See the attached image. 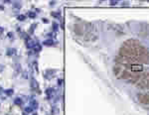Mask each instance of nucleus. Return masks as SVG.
Segmentation results:
<instances>
[{
    "instance_id": "1",
    "label": "nucleus",
    "mask_w": 149,
    "mask_h": 115,
    "mask_svg": "<svg viewBox=\"0 0 149 115\" xmlns=\"http://www.w3.org/2000/svg\"><path fill=\"white\" fill-rule=\"evenodd\" d=\"M36 43H37V41H35L34 39H32L31 37H26V39H25V45H26V47L28 49L33 50V48H34Z\"/></svg>"
},
{
    "instance_id": "2",
    "label": "nucleus",
    "mask_w": 149,
    "mask_h": 115,
    "mask_svg": "<svg viewBox=\"0 0 149 115\" xmlns=\"http://www.w3.org/2000/svg\"><path fill=\"white\" fill-rule=\"evenodd\" d=\"M138 100L143 103V104H149V94H143V93H139L138 94Z\"/></svg>"
},
{
    "instance_id": "3",
    "label": "nucleus",
    "mask_w": 149,
    "mask_h": 115,
    "mask_svg": "<svg viewBox=\"0 0 149 115\" xmlns=\"http://www.w3.org/2000/svg\"><path fill=\"white\" fill-rule=\"evenodd\" d=\"M46 95H47V98L48 99H51L53 96L55 95V89L52 87H49L46 89Z\"/></svg>"
},
{
    "instance_id": "4",
    "label": "nucleus",
    "mask_w": 149,
    "mask_h": 115,
    "mask_svg": "<svg viewBox=\"0 0 149 115\" xmlns=\"http://www.w3.org/2000/svg\"><path fill=\"white\" fill-rule=\"evenodd\" d=\"M30 107L33 108V109H37L38 108V102L36 99H34V98H32V99L30 100Z\"/></svg>"
},
{
    "instance_id": "5",
    "label": "nucleus",
    "mask_w": 149,
    "mask_h": 115,
    "mask_svg": "<svg viewBox=\"0 0 149 115\" xmlns=\"http://www.w3.org/2000/svg\"><path fill=\"white\" fill-rule=\"evenodd\" d=\"M53 43H54V40H52V39H47V40L44 41V44L45 45H48V46L53 45Z\"/></svg>"
},
{
    "instance_id": "6",
    "label": "nucleus",
    "mask_w": 149,
    "mask_h": 115,
    "mask_svg": "<svg viewBox=\"0 0 149 115\" xmlns=\"http://www.w3.org/2000/svg\"><path fill=\"white\" fill-rule=\"evenodd\" d=\"M14 102H15V104H17V105H21V104L23 103L22 99H21V98H19V97H17V98L14 100Z\"/></svg>"
},
{
    "instance_id": "7",
    "label": "nucleus",
    "mask_w": 149,
    "mask_h": 115,
    "mask_svg": "<svg viewBox=\"0 0 149 115\" xmlns=\"http://www.w3.org/2000/svg\"><path fill=\"white\" fill-rule=\"evenodd\" d=\"M25 111H26V113H32L34 111V109L31 108L30 106H28V107H25Z\"/></svg>"
},
{
    "instance_id": "8",
    "label": "nucleus",
    "mask_w": 149,
    "mask_h": 115,
    "mask_svg": "<svg viewBox=\"0 0 149 115\" xmlns=\"http://www.w3.org/2000/svg\"><path fill=\"white\" fill-rule=\"evenodd\" d=\"M16 51H15L14 49H9L7 51V56H9V57H11L12 56V53H15Z\"/></svg>"
},
{
    "instance_id": "9",
    "label": "nucleus",
    "mask_w": 149,
    "mask_h": 115,
    "mask_svg": "<svg viewBox=\"0 0 149 115\" xmlns=\"http://www.w3.org/2000/svg\"><path fill=\"white\" fill-rule=\"evenodd\" d=\"M17 19H18V20H20V21H24V20L26 19V16L25 15H19V16H17Z\"/></svg>"
},
{
    "instance_id": "10",
    "label": "nucleus",
    "mask_w": 149,
    "mask_h": 115,
    "mask_svg": "<svg viewBox=\"0 0 149 115\" xmlns=\"http://www.w3.org/2000/svg\"><path fill=\"white\" fill-rule=\"evenodd\" d=\"M53 30H54V32H57L58 31V24L56 23V22L53 23Z\"/></svg>"
},
{
    "instance_id": "11",
    "label": "nucleus",
    "mask_w": 149,
    "mask_h": 115,
    "mask_svg": "<svg viewBox=\"0 0 149 115\" xmlns=\"http://www.w3.org/2000/svg\"><path fill=\"white\" fill-rule=\"evenodd\" d=\"M6 92V94H7L8 96H11L12 94H13V89H9V90H5Z\"/></svg>"
},
{
    "instance_id": "12",
    "label": "nucleus",
    "mask_w": 149,
    "mask_h": 115,
    "mask_svg": "<svg viewBox=\"0 0 149 115\" xmlns=\"http://www.w3.org/2000/svg\"><path fill=\"white\" fill-rule=\"evenodd\" d=\"M28 15H29L30 18H33V19H34V18H36V14H35L34 12H29V13H28Z\"/></svg>"
},
{
    "instance_id": "13",
    "label": "nucleus",
    "mask_w": 149,
    "mask_h": 115,
    "mask_svg": "<svg viewBox=\"0 0 149 115\" xmlns=\"http://www.w3.org/2000/svg\"><path fill=\"white\" fill-rule=\"evenodd\" d=\"M3 69H4V67H3L2 65H0V72H1V71H2Z\"/></svg>"
},
{
    "instance_id": "14",
    "label": "nucleus",
    "mask_w": 149,
    "mask_h": 115,
    "mask_svg": "<svg viewBox=\"0 0 149 115\" xmlns=\"http://www.w3.org/2000/svg\"><path fill=\"white\" fill-rule=\"evenodd\" d=\"M3 31H4V29L2 27H0V33H3Z\"/></svg>"
}]
</instances>
